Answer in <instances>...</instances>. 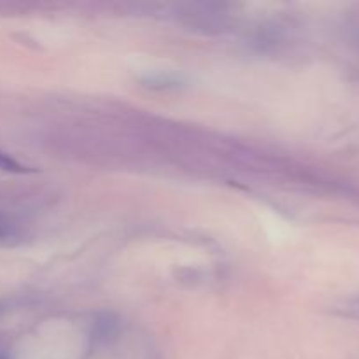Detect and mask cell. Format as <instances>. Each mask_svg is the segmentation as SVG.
I'll return each mask as SVG.
<instances>
[{"label": "cell", "instance_id": "6da1fadb", "mask_svg": "<svg viewBox=\"0 0 359 359\" xmlns=\"http://www.w3.org/2000/svg\"><path fill=\"white\" fill-rule=\"evenodd\" d=\"M118 319L112 314L98 316L91 332V340L95 344H105L118 333Z\"/></svg>", "mask_w": 359, "mask_h": 359}, {"label": "cell", "instance_id": "3957f363", "mask_svg": "<svg viewBox=\"0 0 359 359\" xmlns=\"http://www.w3.org/2000/svg\"><path fill=\"white\" fill-rule=\"evenodd\" d=\"M0 168L7 172H14V174H23V172H27V167L18 163L14 158H11L9 154L6 153H0Z\"/></svg>", "mask_w": 359, "mask_h": 359}, {"label": "cell", "instance_id": "7a4b0ae2", "mask_svg": "<svg viewBox=\"0 0 359 359\" xmlns=\"http://www.w3.org/2000/svg\"><path fill=\"white\" fill-rule=\"evenodd\" d=\"M21 238L20 226L16 221L7 214L0 212V248H11L16 245Z\"/></svg>", "mask_w": 359, "mask_h": 359}, {"label": "cell", "instance_id": "277c9868", "mask_svg": "<svg viewBox=\"0 0 359 359\" xmlns=\"http://www.w3.org/2000/svg\"><path fill=\"white\" fill-rule=\"evenodd\" d=\"M0 359H11V354L6 349H0Z\"/></svg>", "mask_w": 359, "mask_h": 359}]
</instances>
